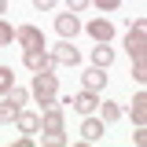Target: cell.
Listing matches in <instances>:
<instances>
[{
	"label": "cell",
	"mask_w": 147,
	"mask_h": 147,
	"mask_svg": "<svg viewBox=\"0 0 147 147\" xmlns=\"http://www.w3.org/2000/svg\"><path fill=\"white\" fill-rule=\"evenodd\" d=\"M132 77H136L140 85L147 81V59H132Z\"/></svg>",
	"instance_id": "20"
},
{
	"label": "cell",
	"mask_w": 147,
	"mask_h": 147,
	"mask_svg": "<svg viewBox=\"0 0 147 147\" xmlns=\"http://www.w3.org/2000/svg\"><path fill=\"white\" fill-rule=\"evenodd\" d=\"M4 96H7V99H11V103H15L18 110H22L26 103H30V92H26V88H15V85H11V88L4 92Z\"/></svg>",
	"instance_id": "15"
},
{
	"label": "cell",
	"mask_w": 147,
	"mask_h": 147,
	"mask_svg": "<svg viewBox=\"0 0 147 147\" xmlns=\"http://www.w3.org/2000/svg\"><path fill=\"white\" fill-rule=\"evenodd\" d=\"M52 59H55V63H63V66H77V63H81V52L74 48L70 40H63V44H55V48H52Z\"/></svg>",
	"instance_id": "6"
},
{
	"label": "cell",
	"mask_w": 147,
	"mask_h": 147,
	"mask_svg": "<svg viewBox=\"0 0 147 147\" xmlns=\"http://www.w3.org/2000/svg\"><path fill=\"white\" fill-rule=\"evenodd\" d=\"M81 85L88 92H103V85H107V74H103V66H88V70L81 74Z\"/></svg>",
	"instance_id": "8"
},
{
	"label": "cell",
	"mask_w": 147,
	"mask_h": 147,
	"mask_svg": "<svg viewBox=\"0 0 147 147\" xmlns=\"http://www.w3.org/2000/svg\"><path fill=\"white\" fill-rule=\"evenodd\" d=\"M37 96V103L48 110V107H59L55 103V92H59V77H55L52 70H40V74H33V88H30Z\"/></svg>",
	"instance_id": "1"
},
{
	"label": "cell",
	"mask_w": 147,
	"mask_h": 147,
	"mask_svg": "<svg viewBox=\"0 0 147 147\" xmlns=\"http://www.w3.org/2000/svg\"><path fill=\"white\" fill-rule=\"evenodd\" d=\"M125 48H129V55H132V59H144V55H147V18H136V22H129Z\"/></svg>",
	"instance_id": "2"
},
{
	"label": "cell",
	"mask_w": 147,
	"mask_h": 147,
	"mask_svg": "<svg viewBox=\"0 0 147 147\" xmlns=\"http://www.w3.org/2000/svg\"><path fill=\"white\" fill-rule=\"evenodd\" d=\"M81 140H85V144L103 140V118H85V125H81Z\"/></svg>",
	"instance_id": "10"
},
{
	"label": "cell",
	"mask_w": 147,
	"mask_h": 147,
	"mask_svg": "<svg viewBox=\"0 0 147 147\" xmlns=\"http://www.w3.org/2000/svg\"><path fill=\"white\" fill-rule=\"evenodd\" d=\"M15 40L22 48H44V33L37 30V26H18L15 30Z\"/></svg>",
	"instance_id": "5"
},
{
	"label": "cell",
	"mask_w": 147,
	"mask_h": 147,
	"mask_svg": "<svg viewBox=\"0 0 147 147\" xmlns=\"http://www.w3.org/2000/svg\"><path fill=\"white\" fill-rule=\"evenodd\" d=\"M132 144H136V147H144V144H147V129H144V125H136V132H132Z\"/></svg>",
	"instance_id": "23"
},
{
	"label": "cell",
	"mask_w": 147,
	"mask_h": 147,
	"mask_svg": "<svg viewBox=\"0 0 147 147\" xmlns=\"http://www.w3.org/2000/svg\"><path fill=\"white\" fill-rule=\"evenodd\" d=\"M118 118H121V107L110 103V99H103V121H118Z\"/></svg>",
	"instance_id": "18"
},
{
	"label": "cell",
	"mask_w": 147,
	"mask_h": 147,
	"mask_svg": "<svg viewBox=\"0 0 147 147\" xmlns=\"http://www.w3.org/2000/svg\"><path fill=\"white\" fill-rule=\"evenodd\" d=\"M129 114H132V121H136V125H144V121H147V92H136V96H132Z\"/></svg>",
	"instance_id": "13"
},
{
	"label": "cell",
	"mask_w": 147,
	"mask_h": 147,
	"mask_svg": "<svg viewBox=\"0 0 147 147\" xmlns=\"http://www.w3.org/2000/svg\"><path fill=\"white\" fill-rule=\"evenodd\" d=\"M15 114H18V107L11 103V99H4V103H0V121H4V125H11V121H15Z\"/></svg>",
	"instance_id": "16"
},
{
	"label": "cell",
	"mask_w": 147,
	"mask_h": 147,
	"mask_svg": "<svg viewBox=\"0 0 147 147\" xmlns=\"http://www.w3.org/2000/svg\"><path fill=\"white\" fill-rule=\"evenodd\" d=\"M88 37H92V40L110 44V40H114V26H110L107 18H92V22H88Z\"/></svg>",
	"instance_id": "9"
},
{
	"label": "cell",
	"mask_w": 147,
	"mask_h": 147,
	"mask_svg": "<svg viewBox=\"0 0 147 147\" xmlns=\"http://www.w3.org/2000/svg\"><path fill=\"white\" fill-rule=\"evenodd\" d=\"M0 15H7V0H0Z\"/></svg>",
	"instance_id": "26"
},
{
	"label": "cell",
	"mask_w": 147,
	"mask_h": 147,
	"mask_svg": "<svg viewBox=\"0 0 147 147\" xmlns=\"http://www.w3.org/2000/svg\"><path fill=\"white\" fill-rule=\"evenodd\" d=\"M40 129H44V132H63V110H59V107H48L44 118H40Z\"/></svg>",
	"instance_id": "14"
},
{
	"label": "cell",
	"mask_w": 147,
	"mask_h": 147,
	"mask_svg": "<svg viewBox=\"0 0 147 147\" xmlns=\"http://www.w3.org/2000/svg\"><path fill=\"white\" fill-rule=\"evenodd\" d=\"M22 63H26V70H33V74L55 70V59L44 52V48H26V52H22Z\"/></svg>",
	"instance_id": "3"
},
{
	"label": "cell",
	"mask_w": 147,
	"mask_h": 147,
	"mask_svg": "<svg viewBox=\"0 0 147 147\" xmlns=\"http://www.w3.org/2000/svg\"><path fill=\"white\" fill-rule=\"evenodd\" d=\"M15 125H18V132L30 136V132H40V118H37L33 110H18V114H15Z\"/></svg>",
	"instance_id": "11"
},
{
	"label": "cell",
	"mask_w": 147,
	"mask_h": 147,
	"mask_svg": "<svg viewBox=\"0 0 147 147\" xmlns=\"http://www.w3.org/2000/svg\"><path fill=\"white\" fill-rule=\"evenodd\" d=\"M88 4H96L99 11H118L121 7V0H88Z\"/></svg>",
	"instance_id": "22"
},
{
	"label": "cell",
	"mask_w": 147,
	"mask_h": 147,
	"mask_svg": "<svg viewBox=\"0 0 147 147\" xmlns=\"http://www.w3.org/2000/svg\"><path fill=\"white\" fill-rule=\"evenodd\" d=\"M11 85H15V70L11 66H0V92H7Z\"/></svg>",
	"instance_id": "19"
},
{
	"label": "cell",
	"mask_w": 147,
	"mask_h": 147,
	"mask_svg": "<svg viewBox=\"0 0 147 147\" xmlns=\"http://www.w3.org/2000/svg\"><path fill=\"white\" fill-rule=\"evenodd\" d=\"M11 40H15V30H11L4 18H0V44H11Z\"/></svg>",
	"instance_id": "21"
},
{
	"label": "cell",
	"mask_w": 147,
	"mask_h": 147,
	"mask_svg": "<svg viewBox=\"0 0 147 147\" xmlns=\"http://www.w3.org/2000/svg\"><path fill=\"white\" fill-rule=\"evenodd\" d=\"M55 33L63 37V40H74V37L81 33V22H77V15H55Z\"/></svg>",
	"instance_id": "4"
},
{
	"label": "cell",
	"mask_w": 147,
	"mask_h": 147,
	"mask_svg": "<svg viewBox=\"0 0 147 147\" xmlns=\"http://www.w3.org/2000/svg\"><path fill=\"white\" fill-rule=\"evenodd\" d=\"M66 103H74V110H77V114H92V110L99 107V99H96V92H77V96H70V99H66Z\"/></svg>",
	"instance_id": "7"
},
{
	"label": "cell",
	"mask_w": 147,
	"mask_h": 147,
	"mask_svg": "<svg viewBox=\"0 0 147 147\" xmlns=\"http://www.w3.org/2000/svg\"><path fill=\"white\" fill-rule=\"evenodd\" d=\"M33 7H37V11H52L55 0H33Z\"/></svg>",
	"instance_id": "25"
},
{
	"label": "cell",
	"mask_w": 147,
	"mask_h": 147,
	"mask_svg": "<svg viewBox=\"0 0 147 147\" xmlns=\"http://www.w3.org/2000/svg\"><path fill=\"white\" fill-rule=\"evenodd\" d=\"M44 147H66V132H44Z\"/></svg>",
	"instance_id": "17"
},
{
	"label": "cell",
	"mask_w": 147,
	"mask_h": 147,
	"mask_svg": "<svg viewBox=\"0 0 147 147\" xmlns=\"http://www.w3.org/2000/svg\"><path fill=\"white\" fill-rule=\"evenodd\" d=\"M110 63H114V48L103 44V40H96V48H92V66H103V70H107Z\"/></svg>",
	"instance_id": "12"
},
{
	"label": "cell",
	"mask_w": 147,
	"mask_h": 147,
	"mask_svg": "<svg viewBox=\"0 0 147 147\" xmlns=\"http://www.w3.org/2000/svg\"><path fill=\"white\" fill-rule=\"evenodd\" d=\"M66 7L77 15V11H85V7H88V0H66Z\"/></svg>",
	"instance_id": "24"
}]
</instances>
